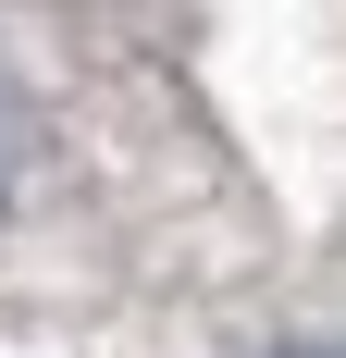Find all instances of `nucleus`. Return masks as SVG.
Returning <instances> with one entry per match:
<instances>
[{
  "mask_svg": "<svg viewBox=\"0 0 346 358\" xmlns=\"http://www.w3.org/2000/svg\"><path fill=\"white\" fill-rule=\"evenodd\" d=\"M297 358H346V346H297Z\"/></svg>",
  "mask_w": 346,
  "mask_h": 358,
  "instance_id": "nucleus-2",
  "label": "nucleus"
},
{
  "mask_svg": "<svg viewBox=\"0 0 346 358\" xmlns=\"http://www.w3.org/2000/svg\"><path fill=\"white\" fill-rule=\"evenodd\" d=\"M25 185V99H13V74H0V198Z\"/></svg>",
  "mask_w": 346,
  "mask_h": 358,
  "instance_id": "nucleus-1",
  "label": "nucleus"
}]
</instances>
